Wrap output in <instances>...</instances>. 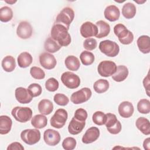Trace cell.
Returning a JSON list of instances; mask_svg holds the SVG:
<instances>
[{
    "label": "cell",
    "instance_id": "cell-19",
    "mask_svg": "<svg viewBox=\"0 0 150 150\" xmlns=\"http://www.w3.org/2000/svg\"><path fill=\"white\" fill-rule=\"evenodd\" d=\"M104 15L106 19L110 22H114L119 19L120 11L117 6L114 5H111L105 8Z\"/></svg>",
    "mask_w": 150,
    "mask_h": 150
},
{
    "label": "cell",
    "instance_id": "cell-32",
    "mask_svg": "<svg viewBox=\"0 0 150 150\" xmlns=\"http://www.w3.org/2000/svg\"><path fill=\"white\" fill-rule=\"evenodd\" d=\"M109 82L105 79H99L94 82L93 88L97 93H103L109 88Z\"/></svg>",
    "mask_w": 150,
    "mask_h": 150
},
{
    "label": "cell",
    "instance_id": "cell-30",
    "mask_svg": "<svg viewBox=\"0 0 150 150\" xmlns=\"http://www.w3.org/2000/svg\"><path fill=\"white\" fill-rule=\"evenodd\" d=\"M44 47L47 52L54 53L59 51L61 49L62 46L52 37H49L46 39L44 44Z\"/></svg>",
    "mask_w": 150,
    "mask_h": 150
},
{
    "label": "cell",
    "instance_id": "cell-5",
    "mask_svg": "<svg viewBox=\"0 0 150 150\" xmlns=\"http://www.w3.org/2000/svg\"><path fill=\"white\" fill-rule=\"evenodd\" d=\"M11 114L16 121L20 122H26L31 119L32 111L29 107L17 106L12 110Z\"/></svg>",
    "mask_w": 150,
    "mask_h": 150
},
{
    "label": "cell",
    "instance_id": "cell-33",
    "mask_svg": "<svg viewBox=\"0 0 150 150\" xmlns=\"http://www.w3.org/2000/svg\"><path fill=\"white\" fill-rule=\"evenodd\" d=\"M13 17V11L11 8L7 6L0 9V21L3 22L10 21Z\"/></svg>",
    "mask_w": 150,
    "mask_h": 150
},
{
    "label": "cell",
    "instance_id": "cell-29",
    "mask_svg": "<svg viewBox=\"0 0 150 150\" xmlns=\"http://www.w3.org/2000/svg\"><path fill=\"white\" fill-rule=\"evenodd\" d=\"M137 9L135 5L131 2L125 3L122 8V14L126 19H131L136 14Z\"/></svg>",
    "mask_w": 150,
    "mask_h": 150
},
{
    "label": "cell",
    "instance_id": "cell-1",
    "mask_svg": "<svg viewBox=\"0 0 150 150\" xmlns=\"http://www.w3.org/2000/svg\"><path fill=\"white\" fill-rule=\"evenodd\" d=\"M69 29L62 24L54 23L52 28L50 36L61 46H67L71 43Z\"/></svg>",
    "mask_w": 150,
    "mask_h": 150
},
{
    "label": "cell",
    "instance_id": "cell-20",
    "mask_svg": "<svg viewBox=\"0 0 150 150\" xmlns=\"http://www.w3.org/2000/svg\"><path fill=\"white\" fill-rule=\"evenodd\" d=\"M137 46L141 52L144 54L149 53L150 52L149 37L148 35L139 36L137 41Z\"/></svg>",
    "mask_w": 150,
    "mask_h": 150
},
{
    "label": "cell",
    "instance_id": "cell-26",
    "mask_svg": "<svg viewBox=\"0 0 150 150\" xmlns=\"http://www.w3.org/2000/svg\"><path fill=\"white\" fill-rule=\"evenodd\" d=\"M33 58L32 55L26 52H23L19 54L17 58L18 65L21 68L29 67L32 63Z\"/></svg>",
    "mask_w": 150,
    "mask_h": 150
},
{
    "label": "cell",
    "instance_id": "cell-31",
    "mask_svg": "<svg viewBox=\"0 0 150 150\" xmlns=\"http://www.w3.org/2000/svg\"><path fill=\"white\" fill-rule=\"evenodd\" d=\"M3 69L6 72H11L16 67L15 58L12 56H6L2 60L1 63Z\"/></svg>",
    "mask_w": 150,
    "mask_h": 150
},
{
    "label": "cell",
    "instance_id": "cell-47",
    "mask_svg": "<svg viewBox=\"0 0 150 150\" xmlns=\"http://www.w3.org/2000/svg\"><path fill=\"white\" fill-rule=\"evenodd\" d=\"M149 73L148 72L147 76L143 80V85L144 88H145L146 93L148 96H149Z\"/></svg>",
    "mask_w": 150,
    "mask_h": 150
},
{
    "label": "cell",
    "instance_id": "cell-27",
    "mask_svg": "<svg viewBox=\"0 0 150 150\" xmlns=\"http://www.w3.org/2000/svg\"><path fill=\"white\" fill-rule=\"evenodd\" d=\"M31 124L36 128H43L47 124V118L42 114L35 115L31 120Z\"/></svg>",
    "mask_w": 150,
    "mask_h": 150
},
{
    "label": "cell",
    "instance_id": "cell-40",
    "mask_svg": "<svg viewBox=\"0 0 150 150\" xmlns=\"http://www.w3.org/2000/svg\"><path fill=\"white\" fill-rule=\"evenodd\" d=\"M28 90L33 97L40 96L42 92V87L38 83H32L30 84L28 87Z\"/></svg>",
    "mask_w": 150,
    "mask_h": 150
},
{
    "label": "cell",
    "instance_id": "cell-10",
    "mask_svg": "<svg viewBox=\"0 0 150 150\" xmlns=\"http://www.w3.org/2000/svg\"><path fill=\"white\" fill-rule=\"evenodd\" d=\"M91 94L92 92L89 88L84 87L73 93L70 97V100L74 104H81L88 101Z\"/></svg>",
    "mask_w": 150,
    "mask_h": 150
},
{
    "label": "cell",
    "instance_id": "cell-44",
    "mask_svg": "<svg viewBox=\"0 0 150 150\" xmlns=\"http://www.w3.org/2000/svg\"><path fill=\"white\" fill-rule=\"evenodd\" d=\"M87 112L86 110L83 108H78L74 112V117L79 120L86 121V120L87 118Z\"/></svg>",
    "mask_w": 150,
    "mask_h": 150
},
{
    "label": "cell",
    "instance_id": "cell-18",
    "mask_svg": "<svg viewBox=\"0 0 150 150\" xmlns=\"http://www.w3.org/2000/svg\"><path fill=\"white\" fill-rule=\"evenodd\" d=\"M85 125V121L79 120L73 117L68 125L69 132L71 135L79 134L82 131Z\"/></svg>",
    "mask_w": 150,
    "mask_h": 150
},
{
    "label": "cell",
    "instance_id": "cell-42",
    "mask_svg": "<svg viewBox=\"0 0 150 150\" xmlns=\"http://www.w3.org/2000/svg\"><path fill=\"white\" fill-rule=\"evenodd\" d=\"M106 115V121L105 125L107 128H109L115 125L118 120L117 118V117L115 114L112 113H107Z\"/></svg>",
    "mask_w": 150,
    "mask_h": 150
},
{
    "label": "cell",
    "instance_id": "cell-41",
    "mask_svg": "<svg viewBox=\"0 0 150 150\" xmlns=\"http://www.w3.org/2000/svg\"><path fill=\"white\" fill-rule=\"evenodd\" d=\"M53 100L57 104L61 106H65L69 102V98L66 95L62 93L56 94L54 96Z\"/></svg>",
    "mask_w": 150,
    "mask_h": 150
},
{
    "label": "cell",
    "instance_id": "cell-14",
    "mask_svg": "<svg viewBox=\"0 0 150 150\" xmlns=\"http://www.w3.org/2000/svg\"><path fill=\"white\" fill-rule=\"evenodd\" d=\"M98 33V29L96 25L91 22L83 23L80 27V33L81 36L86 38L96 36Z\"/></svg>",
    "mask_w": 150,
    "mask_h": 150
},
{
    "label": "cell",
    "instance_id": "cell-46",
    "mask_svg": "<svg viewBox=\"0 0 150 150\" xmlns=\"http://www.w3.org/2000/svg\"><path fill=\"white\" fill-rule=\"evenodd\" d=\"M24 147L18 142H14L11 143L7 147V150H23Z\"/></svg>",
    "mask_w": 150,
    "mask_h": 150
},
{
    "label": "cell",
    "instance_id": "cell-16",
    "mask_svg": "<svg viewBox=\"0 0 150 150\" xmlns=\"http://www.w3.org/2000/svg\"><path fill=\"white\" fill-rule=\"evenodd\" d=\"M100 136V130L96 127H91L87 129L82 137V142L88 144L96 141Z\"/></svg>",
    "mask_w": 150,
    "mask_h": 150
},
{
    "label": "cell",
    "instance_id": "cell-45",
    "mask_svg": "<svg viewBox=\"0 0 150 150\" xmlns=\"http://www.w3.org/2000/svg\"><path fill=\"white\" fill-rule=\"evenodd\" d=\"M121 128H122V127H121V122L118 121L115 125L112 126L111 128H107V129L108 130V131L110 133L115 135V134H117L120 132V131H121Z\"/></svg>",
    "mask_w": 150,
    "mask_h": 150
},
{
    "label": "cell",
    "instance_id": "cell-23",
    "mask_svg": "<svg viewBox=\"0 0 150 150\" xmlns=\"http://www.w3.org/2000/svg\"><path fill=\"white\" fill-rule=\"evenodd\" d=\"M128 73V69L125 66L119 65L117 67L115 73L112 76V79L117 82L122 81L127 79Z\"/></svg>",
    "mask_w": 150,
    "mask_h": 150
},
{
    "label": "cell",
    "instance_id": "cell-22",
    "mask_svg": "<svg viewBox=\"0 0 150 150\" xmlns=\"http://www.w3.org/2000/svg\"><path fill=\"white\" fill-rule=\"evenodd\" d=\"M12 121L7 115L0 116V134L5 135L9 133L11 129Z\"/></svg>",
    "mask_w": 150,
    "mask_h": 150
},
{
    "label": "cell",
    "instance_id": "cell-4",
    "mask_svg": "<svg viewBox=\"0 0 150 150\" xmlns=\"http://www.w3.org/2000/svg\"><path fill=\"white\" fill-rule=\"evenodd\" d=\"M99 49L101 53L108 57H115L118 55L120 52L118 45L110 40H104L99 44Z\"/></svg>",
    "mask_w": 150,
    "mask_h": 150
},
{
    "label": "cell",
    "instance_id": "cell-9",
    "mask_svg": "<svg viewBox=\"0 0 150 150\" xmlns=\"http://www.w3.org/2000/svg\"><path fill=\"white\" fill-rule=\"evenodd\" d=\"M61 81L66 87L70 89L77 88L80 84V77L70 71L63 73L61 76Z\"/></svg>",
    "mask_w": 150,
    "mask_h": 150
},
{
    "label": "cell",
    "instance_id": "cell-43",
    "mask_svg": "<svg viewBox=\"0 0 150 150\" xmlns=\"http://www.w3.org/2000/svg\"><path fill=\"white\" fill-rule=\"evenodd\" d=\"M97 46V40L94 38H87L83 42V46L84 49L88 50H93L95 49Z\"/></svg>",
    "mask_w": 150,
    "mask_h": 150
},
{
    "label": "cell",
    "instance_id": "cell-28",
    "mask_svg": "<svg viewBox=\"0 0 150 150\" xmlns=\"http://www.w3.org/2000/svg\"><path fill=\"white\" fill-rule=\"evenodd\" d=\"M64 64L66 67L71 71H77L80 66V63L79 59L73 55L68 56L66 58Z\"/></svg>",
    "mask_w": 150,
    "mask_h": 150
},
{
    "label": "cell",
    "instance_id": "cell-48",
    "mask_svg": "<svg viewBox=\"0 0 150 150\" xmlns=\"http://www.w3.org/2000/svg\"><path fill=\"white\" fill-rule=\"evenodd\" d=\"M143 146L145 149L149 150L150 149V138H146L143 142Z\"/></svg>",
    "mask_w": 150,
    "mask_h": 150
},
{
    "label": "cell",
    "instance_id": "cell-11",
    "mask_svg": "<svg viewBox=\"0 0 150 150\" xmlns=\"http://www.w3.org/2000/svg\"><path fill=\"white\" fill-rule=\"evenodd\" d=\"M39 62L40 65L47 70H51L54 68L57 64L54 56L48 52H44L40 54Z\"/></svg>",
    "mask_w": 150,
    "mask_h": 150
},
{
    "label": "cell",
    "instance_id": "cell-7",
    "mask_svg": "<svg viewBox=\"0 0 150 150\" xmlns=\"http://www.w3.org/2000/svg\"><path fill=\"white\" fill-rule=\"evenodd\" d=\"M68 118V114L63 108L57 109L50 120L52 127L59 129L62 128L66 124Z\"/></svg>",
    "mask_w": 150,
    "mask_h": 150
},
{
    "label": "cell",
    "instance_id": "cell-24",
    "mask_svg": "<svg viewBox=\"0 0 150 150\" xmlns=\"http://www.w3.org/2000/svg\"><path fill=\"white\" fill-rule=\"evenodd\" d=\"M38 110L43 115H49L53 110V104L48 99H43L38 104Z\"/></svg>",
    "mask_w": 150,
    "mask_h": 150
},
{
    "label": "cell",
    "instance_id": "cell-25",
    "mask_svg": "<svg viewBox=\"0 0 150 150\" xmlns=\"http://www.w3.org/2000/svg\"><path fill=\"white\" fill-rule=\"evenodd\" d=\"M98 29V33L96 38L101 39L107 36L110 32V26L108 23L104 21L100 20L96 22V25Z\"/></svg>",
    "mask_w": 150,
    "mask_h": 150
},
{
    "label": "cell",
    "instance_id": "cell-36",
    "mask_svg": "<svg viewBox=\"0 0 150 150\" xmlns=\"http://www.w3.org/2000/svg\"><path fill=\"white\" fill-rule=\"evenodd\" d=\"M92 120L94 123L96 125H103L105 123L106 115L102 111H97L93 114Z\"/></svg>",
    "mask_w": 150,
    "mask_h": 150
},
{
    "label": "cell",
    "instance_id": "cell-37",
    "mask_svg": "<svg viewBox=\"0 0 150 150\" xmlns=\"http://www.w3.org/2000/svg\"><path fill=\"white\" fill-rule=\"evenodd\" d=\"M30 74L32 77L35 79L41 80L45 77V71L40 67L33 66L30 69Z\"/></svg>",
    "mask_w": 150,
    "mask_h": 150
},
{
    "label": "cell",
    "instance_id": "cell-39",
    "mask_svg": "<svg viewBox=\"0 0 150 150\" xmlns=\"http://www.w3.org/2000/svg\"><path fill=\"white\" fill-rule=\"evenodd\" d=\"M76 140L73 137H67L63 141L62 146L66 150H73L76 146Z\"/></svg>",
    "mask_w": 150,
    "mask_h": 150
},
{
    "label": "cell",
    "instance_id": "cell-8",
    "mask_svg": "<svg viewBox=\"0 0 150 150\" xmlns=\"http://www.w3.org/2000/svg\"><path fill=\"white\" fill-rule=\"evenodd\" d=\"M116 64L110 60H104L101 62L97 67L98 74L102 77H110L112 76L117 70Z\"/></svg>",
    "mask_w": 150,
    "mask_h": 150
},
{
    "label": "cell",
    "instance_id": "cell-34",
    "mask_svg": "<svg viewBox=\"0 0 150 150\" xmlns=\"http://www.w3.org/2000/svg\"><path fill=\"white\" fill-rule=\"evenodd\" d=\"M80 59L84 66H89L93 63L94 61V55L89 51H83L80 55Z\"/></svg>",
    "mask_w": 150,
    "mask_h": 150
},
{
    "label": "cell",
    "instance_id": "cell-2",
    "mask_svg": "<svg viewBox=\"0 0 150 150\" xmlns=\"http://www.w3.org/2000/svg\"><path fill=\"white\" fill-rule=\"evenodd\" d=\"M114 32L123 45H129L134 40L133 33L122 23H118L114 27Z\"/></svg>",
    "mask_w": 150,
    "mask_h": 150
},
{
    "label": "cell",
    "instance_id": "cell-21",
    "mask_svg": "<svg viewBox=\"0 0 150 150\" xmlns=\"http://www.w3.org/2000/svg\"><path fill=\"white\" fill-rule=\"evenodd\" d=\"M137 128L144 135L150 134V124L149 121L145 117H141L137 118L135 122Z\"/></svg>",
    "mask_w": 150,
    "mask_h": 150
},
{
    "label": "cell",
    "instance_id": "cell-13",
    "mask_svg": "<svg viewBox=\"0 0 150 150\" xmlns=\"http://www.w3.org/2000/svg\"><path fill=\"white\" fill-rule=\"evenodd\" d=\"M16 34L19 38L22 39H27L32 35V28L27 21L21 22L16 29Z\"/></svg>",
    "mask_w": 150,
    "mask_h": 150
},
{
    "label": "cell",
    "instance_id": "cell-6",
    "mask_svg": "<svg viewBox=\"0 0 150 150\" xmlns=\"http://www.w3.org/2000/svg\"><path fill=\"white\" fill-rule=\"evenodd\" d=\"M21 138L26 144L32 145L40 139V132L38 129H26L21 132Z\"/></svg>",
    "mask_w": 150,
    "mask_h": 150
},
{
    "label": "cell",
    "instance_id": "cell-12",
    "mask_svg": "<svg viewBox=\"0 0 150 150\" xmlns=\"http://www.w3.org/2000/svg\"><path fill=\"white\" fill-rule=\"evenodd\" d=\"M43 139L47 145L55 146L60 141V135L58 131L54 129H47L44 132Z\"/></svg>",
    "mask_w": 150,
    "mask_h": 150
},
{
    "label": "cell",
    "instance_id": "cell-35",
    "mask_svg": "<svg viewBox=\"0 0 150 150\" xmlns=\"http://www.w3.org/2000/svg\"><path fill=\"white\" fill-rule=\"evenodd\" d=\"M137 110L141 114H148L150 112V101L148 99H141L137 104Z\"/></svg>",
    "mask_w": 150,
    "mask_h": 150
},
{
    "label": "cell",
    "instance_id": "cell-38",
    "mask_svg": "<svg viewBox=\"0 0 150 150\" xmlns=\"http://www.w3.org/2000/svg\"><path fill=\"white\" fill-rule=\"evenodd\" d=\"M59 86V81L54 77H50L45 82V87L47 90L53 92L56 91Z\"/></svg>",
    "mask_w": 150,
    "mask_h": 150
},
{
    "label": "cell",
    "instance_id": "cell-49",
    "mask_svg": "<svg viewBox=\"0 0 150 150\" xmlns=\"http://www.w3.org/2000/svg\"><path fill=\"white\" fill-rule=\"evenodd\" d=\"M5 2L7 4H13L15 3H16L17 2V1H13V0H11V1H5Z\"/></svg>",
    "mask_w": 150,
    "mask_h": 150
},
{
    "label": "cell",
    "instance_id": "cell-17",
    "mask_svg": "<svg viewBox=\"0 0 150 150\" xmlns=\"http://www.w3.org/2000/svg\"><path fill=\"white\" fill-rule=\"evenodd\" d=\"M119 114L122 118H129L134 111V108L132 104L129 101H125L120 104L118 108Z\"/></svg>",
    "mask_w": 150,
    "mask_h": 150
},
{
    "label": "cell",
    "instance_id": "cell-3",
    "mask_svg": "<svg viewBox=\"0 0 150 150\" xmlns=\"http://www.w3.org/2000/svg\"><path fill=\"white\" fill-rule=\"evenodd\" d=\"M74 18V12L71 8H64L57 15L55 20V23L64 25L69 29L70 25Z\"/></svg>",
    "mask_w": 150,
    "mask_h": 150
},
{
    "label": "cell",
    "instance_id": "cell-15",
    "mask_svg": "<svg viewBox=\"0 0 150 150\" xmlns=\"http://www.w3.org/2000/svg\"><path fill=\"white\" fill-rule=\"evenodd\" d=\"M15 95L16 100L21 104H28L32 101L33 97L29 92L28 88L22 87H18L15 89Z\"/></svg>",
    "mask_w": 150,
    "mask_h": 150
}]
</instances>
